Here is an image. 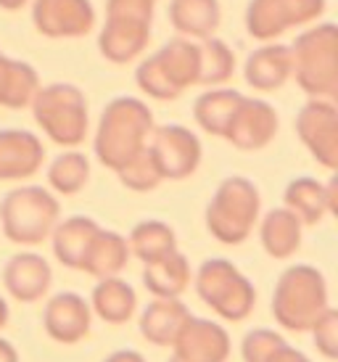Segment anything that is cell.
Masks as SVG:
<instances>
[{"label": "cell", "mask_w": 338, "mask_h": 362, "mask_svg": "<svg viewBox=\"0 0 338 362\" xmlns=\"http://www.w3.org/2000/svg\"><path fill=\"white\" fill-rule=\"evenodd\" d=\"M153 132V114L138 98H114L103 109L95 132V156L103 167L120 172L124 164L146 151Z\"/></svg>", "instance_id": "6da1fadb"}, {"label": "cell", "mask_w": 338, "mask_h": 362, "mask_svg": "<svg viewBox=\"0 0 338 362\" xmlns=\"http://www.w3.org/2000/svg\"><path fill=\"white\" fill-rule=\"evenodd\" d=\"M338 30L336 24H317L298 35L291 45V74L309 98L333 101L338 93Z\"/></svg>", "instance_id": "7a4b0ae2"}, {"label": "cell", "mask_w": 338, "mask_h": 362, "mask_svg": "<svg viewBox=\"0 0 338 362\" xmlns=\"http://www.w3.org/2000/svg\"><path fill=\"white\" fill-rule=\"evenodd\" d=\"M325 310H328V283L317 267L293 264L278 278L272 293V315L286 331H309Z\"/></svg>", "instance_id": "3957f363"}, {"label": "cell", "mask_w": 338, "mask_h": 362, "mask_svg": "<svg viewBox=\"0 0 338 362\" xmlns=\"http://www.w3.org/2000/svg\"><path fill=\"white\" fill-rule=\"evenodd\" d=\"M59 222V199L40 185L13 188L0 202V225L6 238L19 246H37Z\"/></svg>", "instance_id": "277c9868"}, {"label": "cell", "mask_w": 338, "mask_h": 362, "mask_svg": "<svg viewBox=\"0 0 338 362\" xmlns=\"http://www.w3.org/2000/svg\"><path fill=\"white\" fill-rule=\"evenodd\" d=\"M135 82L156 101H175L185 88L199 85V45L182 37L169 40L156 56L140 64Z\"/></svg>", "instance_id": "5b68a950"}, {"label": "cell", "mask_w": 338, "mask_h": 362, "mask_svg": "<svg viewBox=\"0 0 338 362\" xmlns=\"http://www.w3.org/2000/svg\"><path fill=\"white\" fill-rule=\"evenodd\" d=\"M259 209L262 199L257 185L246 177H228L219 182L214 199L206 206V228L217 241L238 246L254 230Z\"/></svg>", "instance_id": "8992f818"}, {"label": "cell", "mask_w": 338, "mask_h": 362, "mask_svg": "<svg viewBox=\"0 0 338 362\" xmlns=\"http://www.w3.org/2000/svg\"><path fill=\"white\" fill-rule=\"evenodd\" d=\"M32 111L45 135L59 146H80L88 135V101L80 88L56 82L40 88L32 98Z\"/></svg>", "instance_id": "52a82bcc"}, {"label": "cell", "mask_w": 338, "mask_h": 362, "mask_svg": "<svg viewBox=\"0 0 338 362\" xmlns=\"http://www.w3.org/2000/svg\"><path fill=\"white\" fill-rule=\"evenodd\" d=\"M196 291L225 320H246L257 304V291L243 272L228 259H206L196 272Z\"/></svg>", "instance_id": "ba28073f"}, {"label": "cell", "mask_w": 338, "mask_h": 362, "mask_svg": "<svg viewBox=\"0 0 338 362\" xmlns=\"http://www.w3.org/2000/svg\"><path fill=\"white\" fill-rule=\"evenodd\" d=\"M146 148L164 180H185L201 164L199 138L182 124L153 127Z\"/></svg>", "instance_id": "9c48e42d"}, {"label": "cell", "mask_w": 338, "mask_h": 362, "mask_svg": "<svg viewBox=\"0 0 338 362\" xmlns=\"http://www.w3.org/2000/svg\"><path fill=\"white\" fill-rule=\"evenodd\" d=\"M325 11V0H251L246 30L257 40H275L291 27L315 21Z\"/></svg>", "instance_id": "30bf717a"}, {"label": "cell", "mask_w": 338, "mask_h": 362, "mask_svg": "<svg viewBox=\"0 0 338 362\" xmlns=\"http://www.w3.org/2000/svg\"><path fill=\"white\" fill-rule=\"evenodd\" d=\"M296 132L309 153L328 170L338 167V111L333 101L312 98L296 117Z\"/></svg>", "instance_id": "8fae6325"}, {"label": "cell", "mask_w": 338, "mask_h": 362, "mask_svg": "<svg viewBox=\"0 0 338 362\" xmlns=\"http://www.w3.org/2000/svg\"><path fill=\"white\" fill-rule=\"evenodd\" d=\"M32 21L45 37H82L95 24L90 0H35Z\"/></svg>", "instance_id": "7c38bea8"}, {"label": "cell", "mask_w": 338, "mask_h": 362, "mask_svg": "<svg viewBox=\"0 0 338 362\" xmlns=\"http://www.w3.org/2000/svg\"><path fill=\"white\" fill-rule=\"evenodd\" d=\"M275 135H278V111L267 101L243 98L225 132V141H230L240 151H259L269 146Z\"/></svg>", "instance_id": "4fadbf2b"}, {"label": "cell", "mask_w": 338, "mask_h": 362, "mask_svg": "<svg viewBox=\"0 0 338 362\" xmlns=\"http://www.w3.org/2000/svg\"><path fill=\"white\" fill-rule=\"evenodd\" d=\"M172 349L188 362H225L230 357V336L217 322L190 315Z\"/></svg>", "instance_id": "5bb4252c"}, {"label": "cell", "mask_w": 338, "mask_h": 362, "mask_svg": "<svg viewBox=\"0 0 338 362\" xmlns=\"http://www.w3.org/2000/svg\"><path fill=\"white\" fill-rule=\"evenodd\" d=\"M93 312L90 304L74 291H61L50 296L42 312V325L53 341L59 344H77L90 331Z\"/></svg>", "instance_id": "9a60e30c"}, {"label": "cell", "mask_w": 338, "mask_h": 362, "mask_svg": "<svg viewBox=\"0 0 338 362\" xmlns=\"http://www.w3.org/2000/svg\"><path fill=\"white\" fill-rule=\"evenodd\" d=\"M50 283H53V272L40 254L21 252L16 257H11L3 267V286L21 304L40 302L48 293Z\"/></svg>", "instance_id": "2e32d148"}, {"label": "cell", "mask_w": 338, "mask_h": 362, "mask_svg": "<svg viewBox=\"0 0 338 362\" xmlns=\"http://www.w3.org/2000/svg\"><path fill=\"white\" fill-rule=\"evenodd\" d=\"M45 148L27 130H0V180H24L42 167Z\"/></svg>", "instance_id": "e0dca14e"}, {"label": "cell", "mask_w": 338, "mask_h": 362, "mask_svg": "<svg viewBox=\"0 0 338 362\" xmlns=\"http://www.w3.org/2000/svg\"><path fill=\"white\" fill-rule=\"evenodd\" d=\"M151 40V21L106 16V27L100 30L98 48L114 64H127L143 53Z\"/></svg>", "instance_id": "ac0fdd59"}, {"label": "cell", "mask_w": 338, "mask_h": 362, "mask_svg": "<svg viewBox=\"0 0 338 362\" xmlns=\"http://www.w3.org/2000/svg\"><path fill=\"white\" fill-rule=\"evenodd\" d=\"M129 262V243L124 235L114 230H100L93 235L88 252L82 257L80 270L93 275V278H114L122 272Z\"/></svg>", "instance_id": "d6986e66"}, {"label": "cell", "mask_w": 338, "mask_h": 362, "mask_svg": "<svg viewBox=\"0 0 338 362\" xmlns=\"http://www.w3.org/2000/svg\"><path fill=\"white\" fill-rule=\"evenodd\" d=\"M291 77V48L289 45H262L246 61V82L254 90L269 93L283 88Z\"/></svg>", "instance_id": "ffe728a7"}, {"label": "cell", "mask_w": 338, "mask_h": 362, "mask_svg": "<svg viewBox=\"0 0 338 362\" xmlns=\"http://www.w3.org/2000/svg\"><path fill=\"white\" fill-rule=\"evenodd\" d=\"M188 317L190 310L180 299H153L140 315V333L156 346H172Z\"/></svg>", "instance_id": "44dd1931"}, {"label": "cell", "mask_w": 338, "mask_h": 362, "mask_svg": "<svg viewBox=\"0 0 338 362\" xmlns=\"http://www.w3.org/2000/svg\"><path fill=\"white\" fill-rule=\"evenodd\" d=\"M143 286L156 299H180L190 286V262L185 254L172 252L164 259L146 264L143 270Z\"/></svg>", "instance_id": "7402d4cb"}, {"label": "cell", "mask_w": 338, "mask_h": 362, "mask_svg": "<svg viewBox=\"0 0 338 362\" xmlns=\"http://www.w3.org/2000/svg\"><path fill=\"white\" fill-rule=\"evenodd\" d=\"M95 233H98V222L90 220V217H69L61 225H56L53 228V254H56V259L69 270H80L82 257L88 252Z\"/></svg>", "instance_id": "603a6c76"}, {"label": "cell", "mask_w": 338, "mask_h": 362, "mask_svg": "<svg viewBox=\"0 0 338 362\" xmlns=\"http://www.w3.org/2000/svg\"><path fill=\"white\" fill-rule=\"evenodd\" d=\"M169 21L180 35L206 40L219 27V3L217 0H172Z\"/></svg>", "instance_id": "cb8c5ba5"}, {"label": "cell", "mask_w": 338, "mask_h": 362, "mask_svg": "<svg viewBox=\"0 0 338 362\" xmlns=\"http://www.w3.org/2000/svg\"><path fill=\"white\" fill-rule=\"evenodd\" d=\"M262 246L275 259H289L301 246V220L291 209H272L259 228Z\"/></svg>", "instance_id": "d4e9b609"}, {"label": "cell", "mask_w": 338, "mask_h": 362, "mask_svg": "<svg viewBox=\"0 0 338 362\" xmlns=\"http://www.w3.org/2000/svg\"><path fill=\"white\" fill-rule=\"evenodd\" d=\"M138 307V293L122 278H100V283L93 288V310L100 320L111 325H122L135 315Z\"/></svg>", "instance_id": "484cf974"}, {"label": "cell", "mask_w": 338, "mask_h": 362, "mask_svg": "<svg viewBox=\"0 0 338 362\" xmlns=\"http://www.w3.org/2000/svg\"><path fill=\"white\" fill-rule=\"evenodd\" d=\"M40 90L37 71L24 61H13L0 53V106L24 109Z\"/></svg>", "instance_id": "4316f807"}, {"label": "cell", "mask_w": 338, "mask_h": 362, "mask_svg": "<svg viewBox=\"0 0 338 362\" xmlns=\"http://www.w3.org/2000/svg\"><path fill=\"white\" fill-rule=\"evenodd\" d=\"M246 95H240L238 90H228V88H219V90H209L199 95V101L193 106V117L201 124V130L225 138L230 122L235 117L240 101Z\"/></svg>", "instance_id": "83f0119b"}, {"label": "cell", "mask_w": 338, "mask_h": 362, "mask_svg": "<svg viewBox=\"0 0 338 362\" xmlns=\"http://www.w3.org/2000/svg\"><path fill=\"white\" fill-rule=\"evenodd\" d=\"M283 199H286V209L293 211L298 220H301V225H317L330 211L328 191L315 177L291 180L286 193H283Z\"/></svg>", "instance_id": "f1b7e54d"}, {"label": "cell", "mask_w": 338, "mask_h": 362, "mask_svg": "<svg viewBox=\"0 0 338 362\" xmlns=\"http://www.w3.org/2000/svg\"><path fill=\"white\" fill-rule=\"evenodd\" d=\"M129 254H135L143 264L164 259L167 254L177 252V235L161 220L138 222L129 233Z\"/></svg>", "instance_id": "f546056e"}, {"label": "cell", "mask_w": 338, "mask_h": 362, "mask_svg": "<svg viewBox=\"0 0 338 362\" xmlns=\"http://www.w3.org/2000/svg\"><path fill=\"white\" fill-rule=\"evenodd\" d=\"M235 71V56L217 37L199 42V85H219L228 82Z\"/></svg>", "instance_id": "4dcf8cb0"}, {"label": "cell", "mask_w": 338, "mask_h": 362, "mask_svg": "<svg viewBox=\"0 0 338 362\" xmlns=\"http://www.w3.org/2000/svg\"><path fill=\"white\" fill-rule=\"evenodd\" d=\"M90 177V161L85 153L80 151H66L56 156L53 164L48 167V182L53 191L71 196L85 188V182Z\"/></svg>", "instance_id": "1f68e13d"}, {"label": "cell", "mask_w": 338, "mask_h": 362, "mask_svg": "<svg viewBox=\"0 0 338 362\" xmlns=\"http://www.w3.org/2000/svg\"><path fill=\"white\" fill-rule=\"evenodd\" d=\"M117 175H120V180L127 185L129 191H138V193L153 191V188H159L161 182H164L161 172L156 170V164H153V159H151L148 148L140 151L129 164H124Z\"/></svg>", "instance_id": "d6a6232c"}, {"label": "cell", "mask_w": 338, "mask_h": 362, "mask_svg": "<svg viewBox=\"0 0 338 362\" xmlns=\"http://www.w3.org/2000/svg\"><path fill=\"white\" fill-rule=\"evenodd\" d=\"M283 344L286 339L280 333L269 331V328H257V331L246 333V339L240 344V354L246 362H267Z\"/></svg>", "instance_id": "836d02e7"}, {"label": "cell", "mask_w": 338, "mask_h": 362, "mask_svg": "<svg viewBox=\"0 0 338 362\" xmlns=\"http://www.w3.org/2000/svg\"><path fill=\"white\" fill-rule=\"evenodd\" d=\"M309 331L315 336L317 352L322 354V357H328V360H336L338 357V312L328 307Z\"/></svg>", "instance_id": "e575fe53"}, {"label": "cell", "mask_w": 338, "mask_h": 362, "mask_svg": "<svg viewBox=\"0 0 338 362\" xmlns=\"http://www.w3.org/2000/svg\"><path fill=\"white\" fill-rule=\"evenodd\" d=\"M153 3L156 0H109L106 16H122V19H153Z\"/></svg>", "instance_id": "d590c367"}, {"label": "cell", "mask_w": 338, "mask_h": 362, "mask_svg": "<svg viewBox=\"0 0 338 362\" xmlns=\"http://www.w3.org/2000/svg\"><path fill=\"white\" fill-rule=\"evenodd\" d=\"M267 362H312L307 357V354H301V352H296L293 346H289V344H283L278 352L272 354Z\"/></svg>", "instance_id": "8d00e7d4"}, {"label": "cell", "mask_w": 338, "mask_h": 362, "mask_svg": "<svg viewBox=\"0 0 338 362\" xmlns=\"http://www.w3.org/2000/svg\"><path fill=\"white\" fill-rule=\"evenodd\" d=\"M106 362H146V360H143V354L135 352V349H120V352L109 354Z\"/></svg>", "instance_id": "74e56055"}, {"label": "cell", "mask_w": 338, "mask_h": 362, "mask_svg": "<svg viewBox=\"0 0 338 362\" xmlns=\"http://www.w3.org/2000/svg\"><path fill=\"white\" fill-rule=\"evenodd\" d=\"M0 362H19V354L13 349V344L0 339Z\"/></svg>", "instance_id": "f35d334b"}, {"label": "cell", "mask_w": 338, "mask_h": 362, "mask_svg": "<svg viewBox=\"0 0 338 362\" xmlns=\"http://www.w3.org/2000/svg\"><path fill=\"white\" fill-rule=\"evenodd\" d=\"M27 0H0V8H6V11H16L21 8Z\"/></svg>", "instance_id": "ab89813d"}, {"label": "cell", "mask_w": 338, "mask_h": 362, "mask_svg": "<svg viewBox=\"0 0 338 362\" xmlns=\"http://www.w3.org/2000/svg\"><path fill=\"white\" fill-rule=\"evenodd\" d=\"M6 322H8V304L0 296V328H6Z\"/></svg>", "instance_id": "60d3db41"}, {"label": "cell", "mask_w": 338, "mask_h": 362, "mask_svg": "<svg viewBox=\"0 0 338 362\" xmlns=\"http://www.w3.org/2000/svg\"><path fill=\"white\" fill-rule=\"evenodd\" d=\"M169 362H188V360H182V357H177V354H172V357H169Z\"/></svg>", "instance_id": "b9f144b4"}]
</instances>
